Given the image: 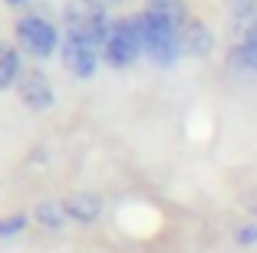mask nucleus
<instances>
[{
	"instance_id": "12",
	"label": "nucleus",
	"mask_w": 257,
	"mask_h": 253,
	"mask_svg": "<svg viewBox=\"0 0 257 253\" xmlns=\"http://www.w3.org/2000/svg\"><path fill=\"white\" fill-rule=\"evenodd\" d=\"M224 7L231 14V20H237V23L257 20V0H224Z\"/></svg>"
},
{
	"instance_id": "2",
	"label": "nucleus",
	"mask_w": 257,
	"mask_h": 253,
	"mask_svg": "<svg viewBox=\"0 0 257 253\" xmlns=\"http://www.w3.org/2000/svg\"><path fill=\"white\" fill-rule=\"evenodd\" d=\"M109 30H112L109 7H102L96 0H66V7H63V33L83 37L102 50Z\"/></svg>"
},
{
	"instance_id": "14",
	"label": "nucleus",
	"mask_w": 257,
	"mask_h": 253,
	"mask_svg": "<svg viewBox=\"0 0 257 253\" xmlns=\"http://www.w3.org/2000/svg\"><path fill=\"white\" fill-rule=\"evenodd\" d=\"M234 240H237V246H257V220L241 223L234 230Z\"/></svg>"
},
{
	"instance_id": "4",
	"label": "nucleus",
	"mask_w": 257,
	"mask_h": 253,
	"mask_svg": "<svg viewBox=\"0 0 257 253\" xmlns=\"http://www.w3.org/2000/svg\"><path fill=\"white\" fill-rule=\"evenodd\" d=\"M139 56H145V46H142V33L136 27V17L112 20V30H109L106 43H102V63L112 69H125Z\"/></svg>"
},
{
	"instance_id": "6",
	"label": "nucleus",
	"mask_w": 257,
	"mask_h": 253,
	"mask_svg": "<svg viewBox=\"0 0 257 253\" xmlns=\"http://www.w3.org/2000/svg\"><path fill=\"white\" fill-rule=\"evenodd\" d=\"M17 96H20V102L30 112H46V109H53V102H56L53 82H50V76L43 69H23L20 82H17Z\"/></svg>"
},
{
	"instance_id": "11",
	"label": "nucleus",
	"mask_w": 257,
	"mask_h": 253,
	"mask_svg": "<svg viewBox=\"0 0 257 253\" xmlns=\"http://www.w3.org/2000/svg\"><path fill=\"white\" fill-rule=\"evenodd\" d=\"M23 76L20 66V50L7 40H0V92L4 89H17V82Z\"/></svg>"
},
{
	"instance_id": "15",
	"label": "nucleus",
	"mask_w": 257,
	"mask_h": 253,
	"mask_svg": "<svg viewBox=\"0 0 257 253\" xmlns=\"http://www.w3.org/2000/svg\"><path fill=\"white\" fill-rule=\"evenodd\" d=\"M244 40H257V20L244 27Z\"/></svg>"
},
{
	"instance_id": "7",
	"label": "nucleus",
	"mask_w": 257,
	"mask_h": 253,
	"mask_svg": "<svg viewBox=\"0 0 257 253\" xmlns=\"http://www.w3.org/2000/svg\"><path fill=\"white\" fill-rule=\"evenodd\" d=\"M211 50H214L211 27L198 17H191V23L182 30V53L191 56V60H204V56H211Z\"/></svg>"
},
{
	"instance_id": "17",
	"label": "nucleus",
	"mask_w": 257,
	"mask_h": 253,
	"mask_svg": "<svg viewBox=\"0 0 257 253\" xmlns=\"http://www.w3.org/2000/svg\"><path fill=\"white\" fill-rule=\"evenodd\" d=\"M23 4H30V0H7V7H23Z\"/></svg>"
},
{
	"instance_id": "13",
	"label": "nucleus",
	"mask_w": 257,
	"mask_h": 253,
	"mask_svg": "<svg viewBox=\"0 0 257 253\" xmlns=\"http://www.w3.org/2000/svg\"><path fill=\"white\" fill-rule=\"evenodd\" d=\"M30 227V214H10V217H0V240H10L17 233H23Z\"/></svg>"
},
{
	"instance_id": "10",
	"label": "nucleus",
	"mask_w": 257,
	"mask_h": 253,
	"mask_svg": "<svg viewBox=\"0 0 257 253\" xmlns=\"http://www.w3.org/2000/svg\"><path fill=\"white\" fill-rule=\"evenodd\" d=\"M145 14L172 23L178 33L191 23V14H188V4H185V0H145Z\"/></svg>"
},
{
	"instance_id": "9",
	"label": "nucleus",
	"mask_w": 257,
	"mask_h": 253,
	"mask_svg": "<svg viewBox=\"0 0 257 253\" xmlns=\"http://www.w3.org/2000/svg\"><path fill=\"white\" fill-rule=\"evenodd\" d=\"M30 220L37 223L40 230H46V233H63L69 223H73L69 214H66V207H63V201H37L33 204Z\"/></svg>"
},
{
	"instance_id": "16",
	"label": "nucleus",
	"mask_w": 257,
	"mask_h": 253,
	"mask_svg": "<svg viewBox=\"0 0 257 253\" xmlns=\"http://www.w3.org/2000/svg\"><path fill=\"white\" fill-rule=\"evenodd\" d=\"M96 4H102V7H119V4H125V0H96Z\"/></svg>"
},
{
	"instance_id": "3",
	"label": "nucleus",
	"mask_w": 257,
	"mask_h": 253,
	"mask_svg": "<svg viewBox=\"0 0 257 253\" xmlns=\"http://www.w3.org/2000/svg\"><path fill=\"white\" fill-rule=\"evenodd\" d=\"M17 46L30 53L33 60H50L63 46V33L50 17L43 14H27L17 20Z\"/></svg>"
},
{
	"instance_id": "5",
	"label": "nucleus",
	"mask_w": 257,
	"mask_h": 253,
	"mask_svg": "<svg viewBox=\"0 0 257 253\" xmlns=\"http://www.w3.org/2000/svg\"><path fill=\"white\" fill-rule=\"evenodd\" d=\"M60 60L76 79H92L102 63V50L96 43L83 37H73V33H63V46H60Z\"/></svg>"
},
{
	"instance_id": "1",
	"label": "nucleus",
	"mask_w": 257,
	"mask_h": 253,
	"mask_svg": "<svg viewBox=\"0 0 257 253\" xmlns=\"http://www.w3.org/2000/svg\"><path fill=\"white\" fill-rule=\"evenodd\" d=\"M136 27H139V33H142L145 56H149L155 66L168 69L185 56L182 53V33L175 30L172 23H165V20H159V17H152V14L142 10V14H136Z\"/></svg>"
},
{
	"instance_id": "8",
	"label": "nucleus",
	"mask_w": 257,
	"mask_h": 253,
	"mask_svg": "<svg viewBox=\"0 0 257 253\" xmlns=\"http://www.w3.org/2000/svg\"><path fill=\"white\" fill-rule=\"evenodd\" d=\"M63 207H66L69 220L79 223V227H89V223L99 220V214H102V197L92 191H76L69 194L66 201H63Z\"/></svg>"
}]
</instances>
